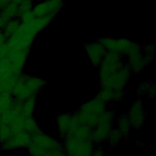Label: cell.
I'll return each mask as SVG.
<instances>
[{"instance_id":"3957f363","label":"cell","mask_w":156,"mask_h":156,"mask_svg":"<svg viewBox=\"0 0 156 156\" xmlns=\"http://www.w3.org/2000/svg\"><path fill=\"white\" fill-rule=\"evenodd\" d=\"M86 50L92 63L95 65L100 64L106 54L105 48L100 43H91L87 45Z\"/></svg>"},{"instance_id":"6da1fadb","label":"cell","mask_w":156,"mask_h":156,"mask_svg":"<svg viewBox=\"0 0 156 156\" xmlns=\"http://www.w3.org/2000/svg\"><path fill=\"white\" fill-rule=\"evenodd\" d=\"M99 43L105 48L121 54V52H127L131 54L135 51L139 50L138 46L136 44L133 43L131 41L126 39L114 40L112 38H102L99 40Z\"/></svg>"},{"instance_id":"7a4b0ae2","label":"cell","mask_w":156,"mask_h":156,"mask_svg":"<svg viewBox=\"0 0 156 156\" xmlns=\"http://www.w3.org/2000/svg\"><path fill=\"white\" fill-rule=\"evenodd\" d=\"M63 5V0H47L38 4L35 7L34 13L38 17L51 15H57Z\"/></svg>"}]
</instances>
